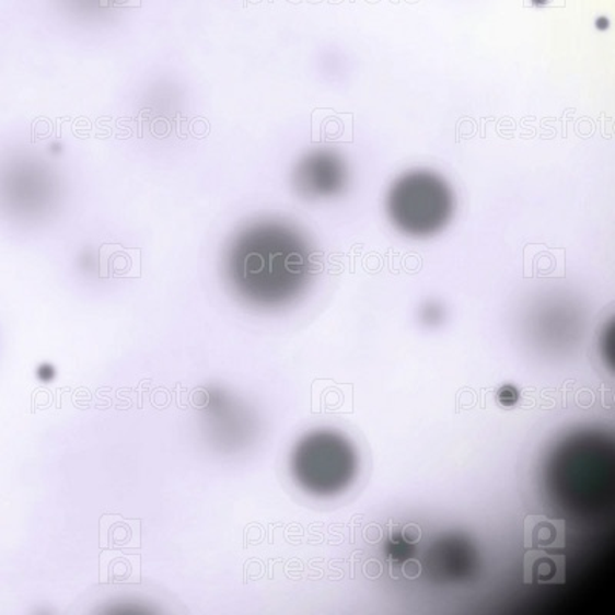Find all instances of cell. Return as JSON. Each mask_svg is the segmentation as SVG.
I'll use <instances>...</instances> for the list:
<instances>
[{"label": "cell", "mask_w": 615, "mask_h": 615, "mask_svg": "<svg viewBox=\"0 0 615 615\" xmlns=\"http://www.w3.org/2000/svg\"><path fill=\"white\" fill-rule=\"evenodd\" d=\"M455 197L445 178L427 170L405 173L391 185L386 214L402 234L425 239L445 230L453 219Z\"/></svg>", "instance_id": "cell-2"}, {"label": "cell", "mask_w": 615, "mask_h": 615, "mask_svg": "<svg viewBox=\"0 0 615 615\" xmlns=\"http://www.w3.org/2000/svg\"><path fill=\"white\" fill-rule=\"evenodd\" d=\"M292 187L305 199H326L340 195L348 184V169L344 158L333 150H314L292 170Z\"/></svg>", "instance_id": "cell-4"}, {"label": "cell", "mask_w": 615, "mask_h": 615, "mask_svg": "<svg viewBox=\"0 0 615 615\" xmlns=\"http://www.w3.org/2000/svg\"><path fill=\"white\" fill-rule=\"evenodd\" d=\"M310 239L282 219H257L242 227L223 253V276L234 298L254 310L291 305L316 272Z\"/></svg>", "instance_id": "cell-1"}, {"label": "cell", "mask_w": 615, "mask_h": 615, "mask_svg": "<svg viewBox=\"0 0 615 615\" xmlns=\"http://www.w3.org/2000/svg\"><path fill=\"white\" fill-rule=\"evenodd\" d=\"M291 476L308 495L339 496L355 484L359 459L355 446L336 431H313L291 453Z\"/></svg>", "instance_id": "cell-3"}]
</instances>
